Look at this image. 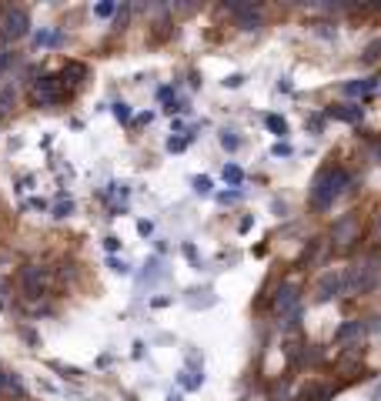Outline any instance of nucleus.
<instances>
[{
    "label": "nucleus",
    "instance_id": "24",
    "mask_svg": "<svg viewBox=\"0 0 381 401\" xmlns=\"http://www.w3.org/2000/svg\"><path fill=\"white\" fill-rule=\"evenodd\" d=\"M168 148H171V151H181V148H184V141H181V137L174 141V137H171V141H168Z\"/></svg>",
    "mask_w": 381,
    "mask_h": 401
},
{
    "label": "nucleus",
    "instance_id": "5",
    "mask_svg": "<svg viewBox=\"0 0 381 401\" xmlns=\"http://www.w3.org/2000/svg\"><path fill=\"white\" fill-rule=\"evenodd\" d=\"M331 238H335V244H338V248H351V244L362 238V224H358V217H355V214H344L342 221L335 224Z\"/></svg>",
    "mask_w": 381,
    "mask_h": 401
},
{
    "label": "nucleus",
    "instance_id": "2",
    "mask_svg": "<svg viewBox=\"0 0 381 401\" xmlns=\"http://www.w3.org/2000/svg\"><path fill=\"white\" fill-rule=\"evenodd\" d=\"M378 278H381V267H375L364 258V261L348 267V274L342 278V291L344 294H364V291H371L378 285Z\"/></svg>",
    "mask_w": 381,
    "mask_h": 401
},
{
    "label": "nucleus",
    "instance_id": "4",
    "mask_svg": "<svg viewBox=\"0 0 381 401\" xmlns=\"http://www.w3.org/2000/svg\"><path fill=\"white\" fill-rule=\"evenodd\" d=\"M20 287H24V298H44L47 294V271L40 265H27L20 271Z\"/></svg>",
    "mask_w": 381,
    "mask_h": 401
},
{
    "label": "nucleus",
    "instance_id": "8",
    "mask_svg": "<svg viewBox=\"0 0 381 401\" xmlns=\"http://www.w3.org/2000/svg\"><path fill=\"white\" fill-rule=\"evenodd\" d=\"M338 291H342V274H338V271H324L321 278H318V285H314V301H318V305H328Z\"/></svg>",
    "mask_w": 381,
    "mask_h": 401
},
{
    "label": "nucleus",
    "instance_id": "22",
    "mask_svg": "<svg viewBox=\"0 0 381 401\" xmlns=\"http://www.w3.org/2000/svg\"><path fill=\"white\" fill-rule=\"evenodd\" d=\"M10 60H14V57H10L7 51H0V71H3V67H10Z\"/></svg>",
    "mask_w": 381,
    "mask_h": 401
},
{
    "label": "nucleus",
    "instance_id": "17",
    "mask_svg": "<svg viewBox=\"0 0 381 401\" xmlns=\"http://www.w3.org/2000/svg\"><path fill=\"white\" fill-rule=\"evenodd\" d=\"M224 177H228L231 184H241V177H245V174H241V168H234V164H228V168H224Z\"/></svg>",
    "mask_w": 381,
    "mask_h": 401
},
{
    "label": "nucleus",
    "instance_id": "6",
    "mask_svg": "<svg viewBox=\"0 0 381 401\" xmlns=\"http://www.w3.org/2000/svg\"><path fill=\"white\" fill-rule=\"evenodd\" d=\"M60 97H64L60 77H40L37 84H34V100L37 104H57Z\"/></svg>",
    "mask_w": 381,
    "mask_h": 401
},
{
    "label": "nucleus",
    "instance_id": "16",
    "mask_svg": "<svg viewBox=\"0 0 381 401\" xmlns=\"http://www.w3.org/2000/svg\"><path fill=\"white\" fill-rule=\"evenodd\" d=\"M267 127H271V131H274V134H287V124H285V121H281V117H274V114L267 117Z\"/></svg>",
    "mask_w": 381,
    "mask_h": 401
},
{
    "label": "nucleus",
    "instance_id": "9",
    "mask_svg": "<svg viewBox=\"0 0 381 401\" xmlns=\"http://www.w3.org/2000/svg\"><path fill=\"white\" fill-rule=\"evenodd\" d=\"M274 308H278V314H281V318H294V314H298V287H294V285H281V287H278Z\"/></svg>",
    "mask_w": 381,
    "mask_h": 401
},
{
    "label": "nucleus",
    "instance_id": "26",
    "mask_svg": "<svg viewBox=\"0 0 381 401\" xmlns=\"http://www.w3.org/2000/svg\"><path fill=\"white\" fill-rule=\"evenodd\" d=\"M3 294H7V287L0 285V305H3Z\"/></svg>",
    "mask_w": 381,
    "mask_h": 401
},
{
    "label": "nucleus",
    "instance_id": "27",
    "mask_svg": "<svg viewBox=\"0 0 381 401\" xmlns=\"http://www.w3.org/2000/svg\"><path fill=\"white\" fill-rule=\"evenodd\" d=\"M378 228H381V214H378Z\"/></svg>",
    "mask_w": 381,
    "mask_h": 401
},
{
    "label": "nucleus",
    "instance_id": "3",
    "mask_svg": "<svg viewBox=\"0 0 381 401\" xmlns=\"http://www.w3.org/2000/svg\"><path fill=\"white\" fill-rule=\"evenodd\" d=\"M27 30H30V17H27V10H20V7H10V10L3 14V20H0V37L7 40V44L27 37Z\"/></svg>",
    "mask_w": 381,
    "mask_h": 401
},
{
    "label": "nucleus",
    "instance_id": "25",
    "mask_svg": "<svg viewBox=\"0 0 381 401\" xmlns=\"http://www.w3.org/2000/svg\"><path fill=\"white\" fill-rule=\"evenodd\" d=\"M371 331H381V318H371Z\"/></svg>",
    "mask_w": 381,
    "mask_h": 401
},
{
    "label": "nucleus",
    "instance_id": "10",
    "mask_svg": "<svg viewBox=\"0 0 381 401\" xmlns=\"http://www.w3.org/2000/svg\"><path fill=\"white\" fill-rule=\"evenodd\" d=\"M375 91H378V80H375V77L348 80V84H344V94H348V97H368V94H375Z\"/></svg>",
    "mask_w": 381,
    "mask_h": 401
},
{
    "label": "nucleus",
    "instance_id": "15",
    "mask_svg": "<svg viewBox=\"0 0 381 401\" xmlns=\"http://www.w3.org/2000/svg\"><path fill=\"white\" fill-rule=\"evenodd\" d=\"M0 391H14V395H24V388L20 382L10 375V371H0Z\"/></svg>",
    "mask_w": 381,
    "mask_h": 401
},
{
    "label": "nucleus",
    "instance_id": "21",
    "mask_svg": "<svg viewBox=\"0 0 381 401\" xmlns=\"http://www.w3.org/2000/svg\"><path fill=\"white\" fill-rule=\"evenodd\" d=\"M221 144H224L228 151H234V148H238V137H228V134H221Z\"/></svg>",
    "mask_w": 381,
    "mask_h": 401
},
{
    "label": "nucleus",
    "instance_id": "18",
    "mask_svg": "<svg viewBox=\"0 0 381 401\" xmlns=\"http://www.w3.org/2000/svg\"><path fill=\"white\" fill-rule=\"evenodd\" d=\"M194 191H197V194H208V191H211V181H208V177H197V181H194Z\"/></svg>",
    "mask_w": 381,
    "mask_h": 401
},
{
    "label": "nucleus",
    "instance_id": "11",
    "mask_svg": "<svg viewBox=\"0 0 381 401\" xmlns=\"http://www.w3.org/2000/svg\"><path fill=\"white\" fill-rule=\"evenodd\" d=\"M335 398V388L331 384H321V382H311L301 391V401H331Z\"/></svg>",
    "mask_w": 381,
    "mask_h": 401
},
{
    "label": "nucleus",
    "instance_id": "1",
    "mask_svg": "<svg viewBox=\"0 0 381 401\" xmlns=\"http://www.w3.org/2000/svg\"><path fill=\"white\" fill-rule=\"evenodd\" d=\"M348 184H351V174L344 168H321L311 184V208L328 211L335 204V197H342L348 191Z\"/></svg>",
    "mask_w": 381,
    "mask_h": 401
},
{
    "label": "nucleus",
    "instance_id": "7",
    "mask_svg": "<svg viewBox=\"0 0 381 401\" xmlns=\"http://www.w3.org/2000/svg\"><path fill=\"white\" fill-rule=\"evenodd\" d=\"M228 10L238 17L241 30H258L261 27V7H254V3H228Z\"/></svg>",
    "mask_w": 381,
    "mask_h": 401
},
{
    "label": "nucleus",
    "instance_id": "23",
    "mask_svg": "<svg viewBox=\"0 0 381 401\" xmlns=\"http://www.w3.org/2000/svg\"><path fill=\"white\" fill-rule=\"evenodd\" d=\"M114 114L121 117V121H127V104H117V107H114Z\"/></svg>",
    "mask_w": 381,
    "mask_h": 401
},
{
    "label": "nucleus",
    "instance_id": "12",
    "mask_svg": "<svg viewBox=\"0 0 381 401\" xmlns=\"http://www.w3.org/2000/svg\"><path fill=\"white\" fill-rule=\"evenodd\" d=\"M362 331H364L362 321H348V325H342L338 331H335V341L348 344V341H355V338H362Z\"/></svg>",
    "mask_w": 381,
    "mask_h": 401
},
{
    "label": "nucleus",
    "instance_id": "14",
    "mask_svg": "<svg viewBox=\"0 0 381 401\" xmlns=\"http://www.w3.org/2000/svg\"><path fill=\"white\" fill-rule=\"evenodd\" d=\"M328 114L338 117V121H348V124H355V121H362V107H331Z\"/></svg>",
    "mask_w": 381,
    "mask_h": 401
},
{
    "label": "nucleus",
    "instance_id": "13",
    "mask_svg": "<svg viewBox=\"0 0 381 401\" xmlns=\"http://www.w3.org/2000/svg\"><path fill=\"white\" fill-rule=\"evenodd\" d=\"M87 74L84 71V64H67L64 67V74H60V84H80V77Z\"/></svg>",
    "mask_w": 381,
    "mask_h": 401
},
{
    "label": "nucleus",
    "instance_id": "19",
    "mask_svg": "<svg viewBox=\"0 0 381 401\" xmlns=\"http://www.w3.org/2000/svg\"><path fill=\"white\" fill-rule=\"evenodd\" d=\"M114 14V3H97V17H111Z\"/></svg>",
    "mask_w": 381,
    "mask_h": 401
},
{
    "label": "nucleus",
    "instance_id": "20",
    "mask_svg": "<svg viewBox=\"0 0 381 401\" xmlns=\"http://www.w3.org/2000/svg\"><path fill=\"white\" fill-rule=\"evenodd\" d=\"M71 208H74V204H71V201H64V204H57V211H54V214H57V217H67V214H71Z\"/></svg>",
    "mask_w": 381,
    "mask_h": 401
}]
</instances>
